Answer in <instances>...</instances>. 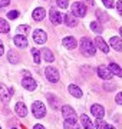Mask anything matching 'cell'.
<instances>
[{
  "mask_svg": "<svg viewBox=\"0 0 122 129\" xmlns=\"http://www.w3.org/2000/svg\"><path fill=\"white\" fill-rule=\"evenodd\" d=\"M95 43L90 40L89 37H82L80 40V52L85 56H94L95 55Z\"/></svg>",
  "mask_w": 122,
  "mask_h": 129,
  "instance_id": "cell-1",
  "label": "cell"
},
{
  "mask_svg": "<svg viewBox=\"0 0 122 129\" xmlns=\"http://www.w3.org/2000/svg\"><path fill=\"white\" fill-rule=\"evenodd\" d=\"M32 111H33V115H35V118H38V119H40V118H43V116L46 115V108H45V105H43L42 102H35L32 105Z\"/></svg>",
  "mask_w": 122,
  "mask_h": 129,
  "instance_id": "cell-2",
  "label": "cell"
},
{
  "mask_svg": "<svg viewBox=\"0 0 122 129\" xmlns=\"http://www.w3.org/2000/svg\"><path fill=\"white\" fill-rule=\"evenodd\" d=\"M72 14L76 16V17H83L86 14V7H85L83 3H79V2L73 3L72 5Z\"/></svg>",
  "mask_w": 122,
  "mask_h": 129,
  "instance_id": "cell-3",
  "label": "cell"
},
{
  "mask_svg": "<svg viewBox=\"0 0 122 129\" xmlns=\"http://www.w3.org/2000/svg\"><path fill=\"white\" fill-rule=\"evenodd\" d=\"M45 75H46V79L49 80V82H52V83H56L57 80H59V72H57L55 68H52V66L46 68Z\"/></svg>",
  "mask_w": 122,
  "mask_h": 129,
  "instance_id": "cell-4",
  "label": "cell"
},
{
  "mask_svg": "<svg viewBox=\"0 0 122 129\" xmlns=\"http://www.w3.org/2000/svg\"><path fill=\"white\" fill-rule=\"evenodd\" d=\"M49 17H50V22L53 24H60L62 22H63V16L60 14V12L57 9H50V12H49Z\"/></svg>",
  "mask_w": 122,
  "mask_h": 129,
  "instance_id": "cell-5",
  "label": "cell"
},
{
  "mask_svg": "<svg viewBox=\"0 0 122 129\" xmlns=\"http://www.w3.org/2000/svg\"><path fill=\"white\" fill-rule=\"evenodd\" d=\"M33 40H35V43H38V45H43L47 40V35L43 30L38 29V30L33 32Z\"/></svg>",
  "mask_w": 122,
  "mask_h": 129,
  "instance_id": "cell-6",
  "label": "cell"
},
{
  "mask_svg": "<svg viewBox=\"0 0 122 129\" xmlns=\"http://www.w3.org/2000/svg\"><path fill=\"white\" fill-rule=\"evenodd\" d=\"M22 85H23L24 89H27V90H35L36 89V80L30 76H26V78L22 79Z\"/></svg>",
  "mask_w": 122,
  "mask_h": 129,
  "instance_id": "cell-7",
  "label": "cell"
},
{
  "mask_svg": "<svg viewBox=\"0 0 122 129\" xmlns=\"http://www.w3.org/2000/svg\"><path fill=\"white\" fill-rule=\"evenodd\" d=\"M62 115H63L65 119H76L75 111H73V108H71L69 105H65L62 108Z\"/></svg>",
  "mask_w": 122,
  "mask_h": 129,
  "instance_id": "cell-8",
  "label": "cell"
},
{
  "mask_svg": "<svg viewBox=\"0 0 122 129\" xmlns=\"http://www.w3.org/2000/svg\"><path fill=\"white\" fill-rule=\"evenodd\" d=\"M90 112H92V115H94L95 118H98V119H102L103 116H105V109H103V106H101V105H92Z\"/></svg>",
  "mask_w": 122,
  "mask_h": 129,
  "instance_id": "cell-9",
  "label": "cell"
},
{
  "mask_svg": "<svg viewBox=\"0 0 122 129\" xmlns=\"http://www.w3.org/2000/svg\"><path fill=\"white\" fill-rule=\"evenodd\" d=\"M98 76L101 79H105V80H109V79L112 78V73H111V70L108 68H105V66H99L98 68Z\"/></svg>",
  "mask_w": 122,
  "mask_h": 129,
  "instance_id": "cell-10",
  "label": "cell"
},
{
  "mask_svg": "<svg viewBox=\"0 0 122 129\" xmlns=\"http://www.w3.org/2000/svg\"><path fill=\"white\" fill-rule=\"evenodd\" d=\"M14 111H16V113L20 118H24V116L27 115V108H26V105H24L23 102H17L16 106H14Z\"/></svg>",
  "mask_w": 122,
  "mask_h": 129,
  "instance_id": "cell-11",
  "label": "cell"
},
{
  "mask_svg": "<svg viewBox=\"0 0 122 129\" xmlns=\"http://www.w3.org/2000/svg\"><path fill=\"white\" fill-rule=\"evenodd\" d=\"M94 43H95V45H96V46L99 47V49H101V50L103 52V53H109V46L106 45V42L103 40V39H102L101 36H98V37H96Z\"/></svg>",
  "mask_w": 122,
  "mask_h": 129,
  "instance_id": "cell-12",
  "label": "cell"
},
{
  "mask_svg": "<svg viewBox=\"0 0 122 129\" xmlns=\"http://www.w3.org/2000/svg\"><path fill=\"white\" fill-rule=\"evenodd\" d=\"M63 22L66 23V26H69V27H75L76 24H78V19H76V16H73L72 13H68L63 17Z\"/></svg>",
  "mask_w": 122,
  "mask_h": 129,
  "instance_id": "cell-13",
  "label": "cell"
},
{
  "mask_svg": "<svg viewBox=\"0 0 122 129\" xmlns=\"http://www.w3.org/2000/svg\"><path fill=\"white\" fill-rule=\"evenodd\" d=\"M13 42H14V45L17 47H26L27 46V39L24 36H22V35H17V36H14L13 37Z\"/></svg>",
  "mask_w": 122,
  "mask_h": 129,
  "instance_id": "cell-14",
  "label": "cell"
},
{
  "mask_svg": "<svg viewBox=\"0 0 122 129\" xmlns=\"http://www.w3.org/2000/svg\"><path fill=\"white\" fill-rule=\"evenodd\" d=\"M33 19L36 20V22H40V20H43L45 19V16H46V10L43 9V7H38V9L33 12Z\"/></svg>",
  "mask_w": 122,
  "mask_h": 129,
  "instance_id": "cell-15",
  "label": "cell"
},
{
  "mask_svg": "<svg viewBox=\"0 0 122 129\" xmlns=\"http://www.w3.org/2000/svg\"><path fill=\"white\" fill-rule=\"evenodd\" d=\"M80 122H82V126H83L85 129H95V125L92 123V120L88 118L86 115H80Z\"/></svg>",
  "mask_w": 122,
  "mask_h": 129,
  "instance_id": "cell-16",
  "label": "cell"
},
{
  "mask_svg": "<svg viewBox=\"0 0 122 129\" xmlns=\"http://www.w3.org/2000/svg\"><path fill=\"white\" fill-rule=\"evenodd\" d=\"M109 45H111V46H112L116 52H121L122 50V40L119 39V37H111Z\"/></svg>",
  "mask_w": 122,
  "mask_h": 129,
  "instance_id": "cell-17",
  "label": "cell"
},
{
  "mask_svg": "<svg viewBox=\"0 0 122 129\" xmlns=\"http://www.w3.org/2000/svg\"><path fill=\"white\" fill-rule=\"evenodd\" d=\"M7 59H9V62L10 63H13V64H17L19 63V60H20V57H19V53L16 50H9V53H7Z\"/></svg>",
  "mask_w": 122,
  "mask_h": 129,
  "instance_id": "cell-18",
  "label": "cell"
},
{
  "mask_svg": "<svg viewBox=\"0 0 122 129\" xmlns=\"http://www.w3.org/2000/svg\"><path fill=\"white\" fill-rule=\"evenodd\" d=\"M63 126L65 129H80V125L76 122V119H65Z\"/></svg>",
  "mask_w": 122,
  "mask_h": 129,
  "instance_id": "cell-19",
  "label": "cell"
},
{
  "mask_svg": "<svg viewBox=\"0 0 122 129\" xmlns=\"http://www.w3.org/2000/svg\"><path fill=\"white\" fill-rule=\"evenodd\" d=\"M76 39L75 37H65L63 39V46L66 47V49H75L76 47Z\"/></svg>",
  "mask_w": 122,
  "mask_h": 129,
  "instance_id": "cell-20",
  "label": "cell"
},
{
  "mask_svg": "<svg viewBox=\"0 0 122 129\" xmlns=\"http://www.w3.org/2000/svg\"><path fill=\"white\" fill-rule=\"evenodd\" d=\"M0 99L5 102V103H7V102L10 101V90L7 92V89H6L3 85L0 86Z\"/></svg>",
  "mask_w": 122,
  "mask_h": 129,
  "instance_id": "cell-21",
  "label": "cell"
},
{
  "mask_svg": "<svg viewBox=\"0 0 122 129\" xmlns=\"http://www.w3.org/2000/svg\"><path fill=\"white\" fill-rule=\"evenodd\" d=\"M109 70H111V73L112 75H116L118 78H122V69L118 66L116 63H111L109 64Z\"/></svg>",
  "mask_w": 122,
  "mask_h": 129,
  "instance_id": "cell-22",
  "label": "cell"
},
{
  "mask_svg": "<svg viewBox=\"0 0 122 129\" xmlns=\"http://www.w3.org/2000/svg\"><path fill=\"white\" fill-rule=\"evenodd\" d=\"M68 89H69V93L73 95L75 98H82V90H80L76 85H69V88Z\"/></svg>",
  "mask_w": 122,
  "mask_h": 129,
  "instance_id": "cell-23",
  "label": "cell"
},
{
  "mask_svg": "<svg viewBox=\"0 0 122 129\" xmlns=\"http://www.w3.org/2000/svg\"><path fill=\"white\" fill-rule=\"evenodd\" d=\"M42 55H43V57H45V60H46V62H49V63H52V62L55 60V56L52 55V52L49 50V49H43Z\"/></svg>",
  "mask_w": 122,
  "mask_h": 129,
  "instance_id": "cell-24",
  "label": "cell"
},
{
  "mask_svg": "<svg viewBox=\"0 0 122 129\" xmlns=\"http://www.w3.org/2000/svg\"><path fill=\"white\" fill-rule=\"evenodd\" d=\"M96 17H98L99 23H105V22H108V14L103 13L102 10H96Z\"/></svg>",
  "mask_w": 122,
  "mask_h": 129,
  "instance_id": "cell-25",
  "label": "cell"
},
{
  "mask_svg": "<svg viewBox=\"0 0 122 129\" xmlns=\"http://www.w3.org/2000/svg\"><path fill=\"white\" fill-rule=\"evenodd\" d=\"M10 30L9 23L6 22L5 19H0V33H7Z\"/></svg>",
  "mask_w": 122,
  "mask_h": 129,
  "instance_id": "cell-26",
  "label": "cell"
},
{
  "mask_svg": "<svg viewBox=\"0 0 122 129\" xmlns=\"http://www.w3.org/2000/svg\"><path fill=\"white\" fill-rule=\"evenodd\" d=\"M90 29H92L95 33H101L102 32V24L99 23V22H92V23H90Z\"/></svg>",
  "mask_w": 122,
  "mask_h": 129,
  "instance_id": "cell-27",
  "label": "cell"
},
{
  "mask_svg": "<svg viewBox=\"0 0 122 129\" xmlns=\"http://www.w3.org/2000/svg\"><path fill=\"white\" fill-rule=\"evenodd\" d=\"M32 55H33V60H35V63H36V64L40 63V52L36 50V49H33V50H32Z\"/></svg>",
  "mask_w": 122,
  "mask_h": 129,
  "instance_id": "cell-28",
  "label": "cell"
},
{
  "mask_svg": "<svg viewBox=\"0 0 122 129\" xmlns=\"http://www.w3.org/2000/svg\"><path fill=\"white\" fill-rule=\"evenodd\" d=\"M56 3L59 7L62 9H68V6H69V0H56Z\"/></svg>",
  "mask_w": 122,
  "mask_h": 129,
  "instance_id": "cell-29",
  "label": "cell"
},
{
  "mask_svg": "<svg viewBox=\"0 0 122 129\" xmlns=\"http://www.w3.org/2000/svg\"><path fill=\"white\" fill-rule=\"evenodd\" d=\"M7 17H9L10 20H14V19L19 17V12H17V10H12V12L7 13Z\"/></svg>",
  "mask_w": 122,
  "mask_h": 129,
  "instance_id": "cell-30",
  "label": "cell"
},
{
  "mask_svg": "<svg viewBox=\"0 0 122 129\" xmlns=\"http://www.w3.org/2000/svg\"><path fill=\"white\" fill-rule=\"evenodd\" d=\"M105 126H106V123H105L102 119H98L96 120V123H95V128L96 129H105Z\"/></svg>",
  "mask_w": 122,
  "mask_h": 129,
  "instance_id": "cell-31",
  "label": "cell"
},
{
  "mask_svg": "<svg viewBox=\"0 0 122 129\" xmlns=\"http://www.w3.org/2000/svg\"><path fill=\"white\" fill-rule=\"evenodd\" d=\"M102 3L105 5V7H113V6H115L113 0H102Z\"/></svg>",
  "mask_w": 122,
  "mask_h": 129,
  "instance_id": "cell-32",
  "label": "cell"
},
{
  "mask_svg": "<svg viewBox=\"0 0 122 129\" xmlns=\"http://www.w3.org/2000/svg\"><path fill=\"white\" fill-rule=\"evenodd\" d=\"M17 30H19L20 33H26L29 30V26H27V24H24V26L22 24V26H19V27H17Z\"/></svg>",
  "mask_w": 122,
  "mask_h": 129,
  "instance_id": "cell-33",
  "label": "cell"
},
{
  "mask_svg": "<svg viewBox=\"0 0 122 129\" xmlns=\"http://www.w3.org/2000/svg\"><path fill=\"white\" fill-rule=\"evenodd\" d=\"M115 102H116L118 105H122V92H119L116 95V98H115Z\"/></svg>",
  "mask_w": 122,
  "mask_h": 129,
  "instance_id": "cell-34",
  "label": "cell"
},
{
  "mask_svg": "<svg viewBox=\"0 0 122 129\" xmlns=\"http://www.w3.org/2000/svg\"><path fill=\"white\" fill-rule=\"evenodd\" d=\"M116 9H118V12H119V14L122 16V0H118V3H116Z\"/></svg>",
  "mask_w": 122,
  "mask_h": 129,
  "instance_id": "cell-35",
  "label": "cell"
},
{
  "mask_svg": "<svg viewBox=\"0 0 122 129\" xmlns=\"http://www.w3.org/2000/svg\"><path fill=\"white\" fill-rule=\"evenodd\" d=\"M10 3V0H0V7H6Z\"/></svg>",
  "mask_w": 122,
  "mask_h": 129,
  "instance_id": "cell-36",
  "label": "cell"
},
{
  "mask_svg": "<svg viewBox=\"0 0 122 129\" xmlns=\"http://www.w3.org/2000/svg\"><path fill=\"white\" fill-rule=\"evenodd\" d=\"M83 3H86L88 6H94V5H95L94 0H83Z\"/></svg>",
  "mask_w": 122,
  "mask_h": 129,
  "instance_id": "cell-37",
  "label": "cell"
},
{
  "mask_svg": "<svg viewBox=\"0 0 122 129\" xmlns=\"http://www.w3.org/2000/svg\"><path fill=\"white\" fill-rule=\"evenodd\" d=\"M5 53V47H3V43H2V40H0V56Z\"/></svg>",
  "mask_w": 122,
  "mask_h": 129,
  "instance_id": "cell-38",
  "label": "cell"
},
{
  "mask_svg": "<svg viewBox=\"0 0 122 129\" xmlns=\"http://www.w3.org/2000/svg\"><path fill=\"white\" fill-rule=\"evenodd\" d=\"M33 129H45V126H42V125H35V126H33Z\"/></svg>",
  "mask_w": 122,
  "mask_h": 129,
  "instance_id": "cell-39",
  "label": "cell"
},
{
  "mask_svg": "<svg viewBox=\"0 0 122 129\" xmlns=\"http://www.w3.org/2000/svg\"><path fill=\"white\" fill-rule=\"evenodd\" d=\"M105 129H115V128H113L112 125H106V126H105Z\"/></svg>",
  "mask_w": 122,
  "mask_h": 129,
  "instance_id": "cell-40",
  "label": "cell"
},
{
  "mask_svg": "<svg viewBox=\"0 0 122 129\" xmlns=\"http://www.w3.org/2000/svg\"><path fill=\"white\" fill-rule=\"evenodd\" d=\"M119 33H121V36H122V27H121V29H119Z\"/></svg>",
  "mask_w": 122,
  "mask_h": 129,
  "instance_id": "cell-41",
  "label": "cell"
},
{
  "mask_svg": "<svg viewBox=\"0 0 122 129\" xmlns=\"http://www.w3.org/2000/svg\"><path fill=\"white\" fill-rule=\"evenodd\" d=\"M12 129H17V128H12Z\"/></svg>",
  "mask_w": 122,
  "mask_h": 129,
  "instance_id": "cell-42",
  "label": "cell"
},
{
  "mask_svg": "<svg viewBox=\"0 0 122 129\" xmlns=\"http://www.w3.org/2000/svg\"><path fill=\"white\" fill-rule=\"evenodd\" d=\"M0 129H2V128H0Z\"/></svg>",
  "mask_w": 122,
  "mask_h": 129,
  "instance_id": "cell-43",
  "label": "cell"
}]
</instances>
